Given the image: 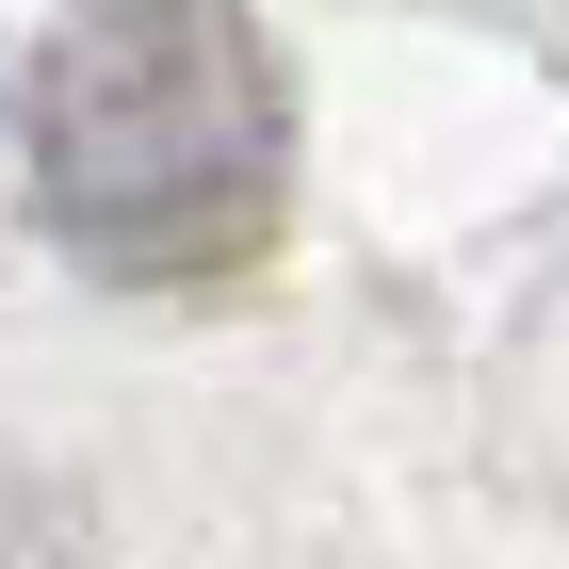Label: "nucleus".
<instances>
[{
	"mask_svg": "<svg viewBox=\"0 0 569 569\" xmlns=\"http://www.w3.org/2000/svg\"><path fill=\"white\" fill-rule=\"evenodd\" d=\"M17 163L82 277L196 293L293 212V82L244 0H82L17 82Z\"/></svg>",
	"mask_w": 569,
	"mask_h": 569,
	"instance_id": "obj_1",
	"label": "nucleus"
}]
</instances>
